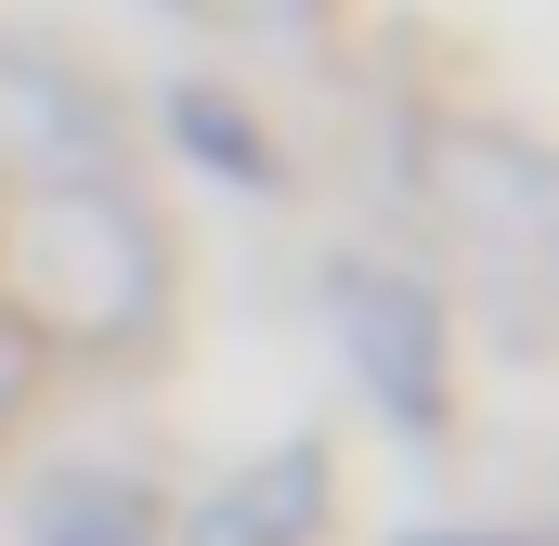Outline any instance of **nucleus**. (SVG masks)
Segmentation results:
<instances>
[{"label":"nucleus","instance_id":"f03ea898","mask_svg":"<svg viewBox=\"0 0 559 546\" xmlns=\"http://www.w3.org/2000/svg\"><path fill=\"white\" fill-rule=\"evenodd\" d=\"M312 508H325L312 455H274V482H235V495L195 521V546H299V534H312Z\"/></svg>","mask_w":559,"mask_h":546},{"label":"nucleus","instance_id":"7ed1b4c3","mask_svg":"<svg viewBox=\"0 0 559 546\" xmlns=\"http://www.w3.org/2000/svg\"><path fill=\"white\" fill-rule=\"evenodd\" d=\"M143 534H156V508L131 482H52L39 495V546H143Z\"/></svg>","mask_w":559,"mask_h":546},{"label":"nucleus","instance_id":"f257e3e1","mask_svg":"<svg viewBox=\"0 0 559 546\" xmlns=\"http://www.w3.org/2000/svg\"><path fill=\"white\" fill-rule=\"evenodd\" d=\"M338 312H352V352L378 365V391H391L404 416L442 404V391H429V378H442V325H429L417 286H391V273H338Z\"/></svg>","mask_w":559,"mask_h":546},{"label":"nucleus","instance_id":"20e7f679","mask_svg":"<svg viewBox=\"0 0 559 546\" xmlns=\"http://www.w3.org/2000/svg\"><path fill=\"white\" fill-rule=\"evenodd\" d=\"M182 13H209V26H299L312 0H182Z\"/></svg>","mask_w":559,"mask_h":546}]
</instances>
